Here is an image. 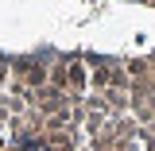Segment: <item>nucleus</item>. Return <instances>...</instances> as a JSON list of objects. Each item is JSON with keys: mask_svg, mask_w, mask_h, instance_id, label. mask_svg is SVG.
Instances as JSON below:
<instances>
[{"mask_svg": "<svg viewBox=\"0 0 155 151\" xmlns=\"http://www.w3.org/2000/svg\"><path fill=\"white\" fill-rule=\"evenodd\" d=\"M85 85H89V74L81 70V62H78V58H70V89H74V97L85 93Z\"/></svg>", "mask_w": 155, "mask_h": 151, "instance_id": "obj_1", "label": "nucleus"}]
</instances>
